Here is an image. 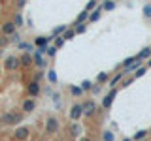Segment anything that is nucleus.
<instances>
[{
    "mask_svg": "<svg viewBox=\"0 0 151 141\" xmlns=\"http://www.w3.org/2000/svg\"><path fill=\"white\" fill-rule=\"evenodd\" d=\"M145 68H151V58L147 60V64H145Z\"/></svg>",
    "mask_w": 151,
    "mask_h": 141,
    "instance_id": "43",
    "label": "nucleus"
},
{
    "mask_svg": "<svg viewBox=\"0 0 151 141\" xmlns=\"http://www.w3.org/2000/svg\"><path fill=\"white\" fill-rule=\"evenodd\" d=\"M149 135V130H138L134 135H132V141H144Z\"/></svg>",
    "mask_w": 151,
    "mask_h": 141,
    "instance_id": "23",
    "label": "nucleus"
},
{
    "mask_svg": "<svg viewBox=\"0 0 151 141\" xmlns=\"http://www.w3.org/2000/svg\"><path fill=\"white\" fill-rule=\"evenodd\" d=\"M23 120H25V113H23L21 109L6 111L2 117H0V124L2 126H19Z\"/></svg>",
    "mask_w": 151,
    "mask_h": 141,
    "instance_id": "1",
    "label": "nucleus"
},
{
    "mask_svg": "<svg viewBox=\"0 0 151 141\" xmlns=\"http://www.w3.org/2000/svg\"><path fill=\"white\" fill-rule=\"evenodd\" d=\"M44 53L45 51H42V49H36L34 53H32V58H34V66L38 70H44L45 68V64H47V60L44 58Z\"/></svg>",
    "mask_w": 151,
    "mask_h": 141,
    "instance_id": "10",
    "label": "nucleus"
},
{
    "mask_svg": "<svg viewBox=\"0 0 151 141\" xmlns=\"http://www.w3.org/2000/svg\"><path fill=\"white\" fill-rule=\"evenodd\" d=\"M110 79H111V72H100L96 75V79H94V83L96 85H106V83H110Z\"/></svg>",
    "mask_w": 151,
    "mask_h": 141,
    "instance_id": "15",
    "label": "nucleus"
},
{
    "mask_svg": "<svg viewBox=\"0 0 151 141\" xmlns=\"http://www.w3.org/2000/svg\"><path fill=\"white\" fill-rule=\"evenodd\" d=\"M9 40H12V43H15V45L19 43V41H23V40H21V34H19V32H15V34L9 38Z\"/></svg>",
    "mask_w": 151,
    "mask_h": 141,
    "instance_id": "39",
    "label": "nucleus"
},
{
    "mask_svg": "<svg viewBox=\"0 0 151 141\" xmlns=\"http://www.w3.org/2000/svg\"><path fill=\"white\" fill-rule=\"evenodd\" d=\"M89 21V11H79V15L76 17V25H83V23H87Z\"/></svg>",
    "mask_w": 151,
    "mask_h": 141,
    "instance_id": "24",
    "label": "nucleus"
},
{
    "mask_svg": "<svg viewBox=\"0 0 151 141\" xmlns=\"http://www.w3.org/2000/svg\"><path fill=\"white\" fill-rule=\"evenodd\" d=\"M9 43H12V40H9V38L8 36H0V49H6V47L9 45Z\"/></svg>",
    "mask_w": 151,
    "mask_h": 141,
    "instance_id": "32",
    "label": "nucleus"
},
{
    "mask_svg": "<svg viewBox=\"0 0 151 141\" xmlns=\"http://www.w3.org/2000/svg\"><path fill=\"white\" fill-rule=\"evenodd\" d=\"M51 41H53V38L51 36H36L34 40H32V43H34L36 49H42V51H45L47 47L51 45Z\"/></svg>",
    "mask_w": 151,
    "mask_h": 141,
    "instance_id": "9",
    "label": "nucleus"
},
{
    "mask_svg": "<svg viewBox=\"0 0 151 141\" xmlns=\"http://www.w3.org/2000/svg\"><path fill=\"white\" fill-rule=\"evenodd\" d=\"M79 87L83 88V92H93V88H94V83H91V81H83Z\"/></svg>",
    "mask_w": 151,
    "mask_h": 141,
    "instance_id": "30",
    "label": "nucleus"
},
{
    "mask_svg": "<svg viewBox=\"0 0 151 141\" xmlns=\"http://www.w3.org/2000/svg\"><path fill=\"white\" fill-rule=\"evenodd\" d=\"M25 4H27V0H17V8H19V9L25 8Z\"/></svg>",
    "mask_w": 151,
    "mask_h": 141,
    "instance_id": "42",
    "label": "nucleus"
},
{
    "mask_svg": "<svg viewBox=\"0 0 151 141\" xmlns=\"http://www.w3.org/2000/svg\"><path fill=\"white\" fill-rule=\"evenodd\" d=\"M13 23H15V26L17 28H21L23 25H25V19H23V15H21V11H17L15 15H13V19H12Z\"/></svg>",
    "mask_w": 151,
    "mask_h": 141,
    "instance_id": "27",
    "label": "nucleus"
},
{
    "mask_svg": "<svg viewBox=\"0 0 151 141\" xmlns=\"http://www.w3.org/2000/svg\"><path fill=\"white\" fill-rule=\"evenodd\" d=\"M28 135H30V128H27V126H17V128L13 130V137L17 141H27Z\"/></svg>",
    "mask_w": 151,
    "mask_h": 141,
    "instance_id": "12",
    "label": "nucleus"
},
{
    "mask_svg": "<svg viewBox=\"0 0 151 141\" xmlns=\"http://www.w3.org/2000/svg\"><path fill=\"white\" fill-rule=\"evenodd\" d=\"M57 51H59V49H57V47H55L53 43H51V45L45 49V55L49 56V58H55V56H57Z\"/></svg>",
    "mask_w": 151,
    "mask_h": 141,
    "instance_id": "29",
    "label": "nucleus"
},
{
    "mask_svg": "<svg viewBox=\"0 0 151 141\" xmlns=\"http://www.w3.org/2000/svg\"><path fill=\"white\" fill-rule=\"evenodd\" d=\"M21 68V64H19V56L17 55H8L6 58H4V72H17V70Z\"/></svg>",
    "mask_w": 151,
    "mask_h": 141,
    "instance_id": "4",
    "label": "nucleus"
},
{
    "mask_svg": "<svg viewBox=\"0 0 151 141\" xmlns=\"http://www.w3.org/2000/svg\"><path fill=\"white\" fill-rule=\"evenodd\" d=\"M100 135H102V141H115V134L110 128H104L100 132Z\"/></svg>",
    "mask_w": 151,
    "mask_h": 141,
    "instance_id": "22",
    "label": "nucleus"
},
{
    "mask_svg": "<svg viewBox=\"0 0 151 141\" xmlns=\"http://www.w3.org/2000/svg\"><path fill=\"white\" fill-rule=\"evenodd\" d=\"M78 141H94V139L91 137V135H81V137H79Z\"/></svg>",
    "mask_w": 151,
    "mask_h": 141,
    "instance_id": "41",
    "label": "nucleus"
},
{
    "mask_svg": "<svg viewBox=\"0 0 151 141\" xmlns=\"http://www.w3.org/2000/svg\"><path fill=\"white\" fill-rule=\"evenodd\" d=\"M68 25H59V26H55L53 28V32H51V38H53V40H55V38H59V36H63L64 34V32L66 30H68Z\"/></svg>",
    "mask_w": 151,
    "mask_h": 141,
    "instance_id": "19",
    "label": "nucleus"
},
{
    "mask_svg": "<svg viewBox=\"0 0 151 141\" xmlns=\"http://www.w3.org/2000/svg\"><path fill=\"white\" fill-rule=\"evenodd\" d=\"M64 43H66V40H64L63 36H59V38H55V40H53V45L57 47V49H60V47H64Z\"/></svg>",
    "mask_w": 151,
    "mask_h": 141,
    "instance_id": "34",
    "label": "nucleus"
},
{
    "mask_svg": "<svg viewBox=\"0 0 151 141\" xmlns=\"http://www.w3.org/2000/svg\"><path fill=\"white\" fill-rule=\"evenodd\" d=\"M136 60H138V56H129V58H125V60H123V68L130 66L132 62H136Z\"/></svg>",
    "mask_w": 151,
    "mask_h": 141,
    "instance_id": "37",
    "label": "nucleus"
},
{
    "mask_svg": "<svg viewBox=\"0 0 151 141\" xmlns=\"http://www.w3.org/2000/svg\"><path fill=\"white\" fill-rule=\"evenodd\" d=\"M81 105H83V117H87V119H91L94 113H96V109H98V103L94 102L93 98H87V100H83Z\"/></svg>",
    "mask_w": 151,
    "mask_h": 141,
    "instance_id": "6",
    "label": "nucleus"
},
{
    "mask_svg": "<svg viewBox=\"0 0 151 141\" xmlns=\"http://www.w3.org/2000/svg\"><path fill=\"white\" fill-rule=\"evenodd\" d=\"M117 94H119V87L110 88V90L104 94V98H102V102H100V107H102V109H110V107H111V103L115 102Z\"/></svg>",
    "mask_w": 151,
    "mask_h": 141,
    "instance_id": "3",
    "label": "nucleus"
},
{
    "mask_svg": "<svg viewBox=\"0 0 151 141\" xmlns=\"http://www.w3.org/2000/svg\"><path fill=\"white\" fill-rule=\"evenodd\" d=\"M45 77H47V81H49L51 85H57V81H59V79H57V73H55V70H53V68H51L49 72L45 73Z\"/></svg>",
    "mask_w": 151,
    "mask_h": 141,
    "instance_id": "28",
    "label": "nucleus"
},
{
    "mask_svg": "<svg viewBox=\"0 0 151 141\" xmlns=\"http://www.w3.org/2000/svg\"><path fill=\"white\" fill-rule=\"evenodd\" d=\"M44 72H42V70H38V72L34 73V77H32V79H34V81H38V83H42V79H44Z\"/></svg>",
    "mask_w": 151,
    "mask_h": 141,
    "instance_id": "38",
    "label": "nucleus"
},
{
    "mask_svg": "<svg viewBox=\"0 0 151 141\" xmlns=\"http://www.w3.org/2000/svg\"><path fill=\"white\" fill-rule=\"evenodd\" d=\"M72 141H74V139H72Z\"/></svg>",
    "mask_w": 151,
    "mask_h": 141,
    "instance_id": "47",
    "label": "nucleus"
},
{
    "mask_svg": "<svg viewBox=\"0 0 151 141\" xmlns=\"http://www.w3.org/2000/svg\"><path fill=\"white\" fill-rule=\"evenodd\" d=\"M125 75H127L125 72H117V73H113V75H111V79H110V83H108V85H110V88H115L117 85L123 81V77H125Z\"/></svg>",
    "mask_w": 151,
    "mask_h": 141,
    "instance_id": "16",
    "label": "nucleus"
},
{
    "mask_svg": "<svg viewBox=\"0 0 151 141\" xmlns=\"http://www.w3.org/2000/svg\"><path fill=\"white\" fill-rule=\"evenodd\" d=\"M121 141H132V137H123Z\"/></svg>",
    "mask_w": 151,
    "mask_h": 141,
    "instance_id": "44",
    "label": "nucleus"
},
{
    "mask_svg": "<svg viewBox=\"0 0 151 141\" xmlns=\"http://www.w3.org/2000/svg\"><path fill=\"white\" fill-rule=\"evenodd\" d=\"M142 9H144V11H142V13H144V17L145 19H151V2H147Z\"/></svg>",
    "mask_w": 151,
    "mask_h": 141,
    "instance_id": "35",
    "label": "nucleus"
},
{
    "mask_svg": "<svg viewBox=\"0 0 151 141\" xmlns=\"http://www.w3.org/2000/svg\"><path fill=\"white\" fill-rule=\"evenodd\" d=\"M74 30H76V34H83V32L87 30V23H83V25H74Z\"/></svg>",
    "mask_w": 151,
    "mask_h": 141,
    "instance_id": "36",
    "label": "nucleus"
},
{
    "mask_svg": "<svg viewBox=\"0 0 151 141\" xmlns=\"http://www.w3.org/2000/svg\"><path fill=\"white\" fill-rule=\"evenodd\" d=\"M132 81H134V77H132V75H130V77L127 79V81H123V83H121V87H119V88H125V87H129V85H130Z\"/></svg>",
    "mask_w": 151,
    "mask_h": 141,
    "instance_id": "40",
    "label": "nucleus"
},
{
    "mask_svg": "<svg viewBox=\"0 0 151 141\" xmlns=\"http://www.w3.org/2000/svg\"><path fill=\"white\" fill-rule=\"evenodd\" d=\"M0 32H2L4 36L12 38V36L17 32V26H15V23H13V21H6V23H2V25H0Z\"/></svg>",
    "mask_w": 151,
    "mask_h": 141,
    "instance_id": "11",
    "label": "nucleus"
},
{
    "mask_svg": "<svg viewBox=\"0 0 151 141\" xmlns=\"http://www.w3.org/2000/svg\"><path fill=\"white\" fill-rule=\"evenodd\" d=\"M17 47L23 53H34V43H32V41H19Z\"/></svg>",
    "mask_w": 151,
    "mask_h": 141,
    "instance_id": "18",
    "label": "nucleus"
},
{
    "mask_svg": "<svg viewBox=\"0 0 151 141\" xmlns=\"http://www.w3.org/2000/svg\"><path fill=\"white\" fill-rule=\"evenodd\" d=\"M27 94L30 98H36V100H38V96L42 94V85L38 81H34V79H30V81L27 83Z\"/></svg>",
    "mask_w": 151,
    "mask_h": 141,
    "instance_id": "8",
    "label": "nucleus"
},
{
    "mask_svg": "<svg viewBox=\"0 0 151 141\" xmlns=\"http://www.w3.org/2000/svg\"><path fill=\"white\" fill-rule=\"evenodd\" d=\"M68 119L72 122H79L83 119V105L79 102L72 103V107H70V111H68Z\"/></svg>",
    "mask_w": 151,
    "mask_h": 141,
    "instance_id": "5",
    "label": "nucleus"
},
{
    "mask_svg": "<svg viewBox=\"0 0 151 141\" xmlns=\"http://www.w3.org/2000/svg\"><path fill=\"white\" fill-rule=\"evenodd\" d=\"M44 132L47 135H55L60 132V120L57 115H47L45 117V122H44Z\"/></svg>",
    "mask_w": 151,
    "mask_h": 141,
    "instance_id": "2",
    "label": "nucleus"
},
{
    "mask_svg": "<svg viewBox=\"0 0 151 141\" xmlns=\"http://www.w3.org/2000/svg\"><path fill=\"white\" fill-rule=\"evenodd\" d=\"M102 11H104L102 6H98L96 9H94V11H91V13H89V23H96L98 19L102 17Z\"/></svg>",
    "mask_w": 151,
    "mask_h": 141,
    "instance_id": "21",
    "label": "nucleus"
},
{
    "mask_svg": "<svg viewBox=\"0 0 151 141\" xmlns=\"http://www.w3.org/2000/svg\"><path fill=\"white\" fill-rule=\"evenodd\" d=\"M68 132H70V137H72V139H79L83 135V126L79 124V122H72L70 128H68Z\"/></svg>",
    "mask_w": 151,
    "mask_h": 141,
    "instance_id": "13",
    "label": "nucleus"
},
{
    "mask_svg": "<svg viewBox=\"0 0 151 141\" xmlns=\"http://www.w3.org/2000/svg\"><path fill=\"white\" fill-rule=\"evenodd\" d=\"M36 107H38V100H36V98L27 96L25 100H21V111L25 113V115H30V113H34Z\"/></svg>",
    "mask_w": 151,
    "mask_h": 141,
    "instance_id": "7",
    "label": "nucleus"
},
{
    "mask_svg": "<svg viewBox=\"0 0 151 141\" xmlns=\"http://www.w3.org/2000/svg\"><path fill=\"white\" fill-rule=\"evenodd\" d=\"M2 55H4V49H0V58H2Z\"/></svg>",
    "mask_w": 151,
    "mask_h": 141,
    "instance_id": "45",
    "label": "nucleus"
},
{
    "mask_svg": "<svg viewBox=\"0 0 151 141\" xmlns=\"http://www.w3.org/2000/svg\"><path fill=\"white\" fill-rule=\"evenodd\" d=\"M149 134H151V128H149Z\"/></svg>",
    "mask_w": 151,
    "mask_h": 141,
    "instance_id": "46",
    "label": "nucleus"
},
{
    "mask_svg": "<svg viewBox=\"0 0 151 141\" xmlns=\"http://www.w3.org/2000/svg\"><path fill=\"white\" fill-rule=\"evenodd\" d=\"M19 64H21V68H30V66L34 64L32 53H21L19 55Z\"/></svg>",
    "mask_w": 151,
    "mask_h": 141,
    "instance_id": "14",
    "label": "nucleus"
},
{
    "mask_svg": "<svg viewBox=\"0 0 151 141\" xmlns=\"http://www.w3.org/2000/svg\"><path fill=\"white\" fill-rule=\"evenodd\" d=\"M145 73H147V68H145V66H142L140 70H136V72L132 73V77H134V79H140V77H144Z\"/></svg>",
    "mask_w": 151,
    "mask_h": 141,
    "instance_id": "31",
    "label": "nucleus"
},
{
    "mask_svg": "<svg viewBox=\"0 0 151 141\" xmlns=\"http://www.w3.org/2000/svg\"><path fill=\"white\" fill-rule=\"evenodd\" d=\"M68 92H70V96L72 98H81L83 96V88L79 87V85H68Z\"/></svg>",
    "mask_w": 151,
    "mask_h": 141,
    "instance_id": "17",
    "label": "nucleus"
},
{
    "mask_svg": "<svg viewBox=\"0 0 151 141\" xmlns=\"http://www.w3.org/2000/svg\"><path fill=\"white\" fill-rule=\"evenodd\" d=\"M74 36H76V30H74V28H72V26H70V28H68V30H66V32H64V34H63V38H64V40H66V41H70V40H72V38H74Z\"/></svg>",
    "mask_w": 151,
    "mask_h": 141,
    "instance_id": "33",
    "label": "nucleus"
},
{
    "mask_svg": "<svg viewBox=\"0 0 151 141\" xmlns=\"http://www.w3.org/2000/svg\"><path fill=\"white\" fill-rule=\"evenodd\" d=\"M102 9L104 11H111V9H115V2H113V0H102Z\"/></svg>",
    "mask_w": 151,
    "mask_h": 141,
    "instance_id": "26",
    "label": "nucleus"
},
{
    "mask_svg": "<svg viewBox=\"0 0 151 141\" xmlns=\"http://www.w3.org/2000/svg\"><path fill=\"white\" fill-rule=\"evenodd\" d=\"M138 56L140 60H145V62H147V60L151 58V45H147V47H144V49H140V53L136 55Z\"/></svg>",
    "mask_w": 151,
    "mask_h": 141,
    "instance_id": "20",
    "label": "nucleus"
},
{
    "mask_svg": "<svg viewBox=\"0 0 151 141\" xmlns=\"http://www.w3.org/2000/svg\"><path fill=\"white\" fill-rule=\"evenodd\" d=\"M98 6H100V0H89L87 2V6H85V11H94V9H96Z\"/></svg>",
    "mask_w": 151,
    "mask_h": 141,
    "instance_id": "25",
    "label": "nucleus"
}]
</instances>
